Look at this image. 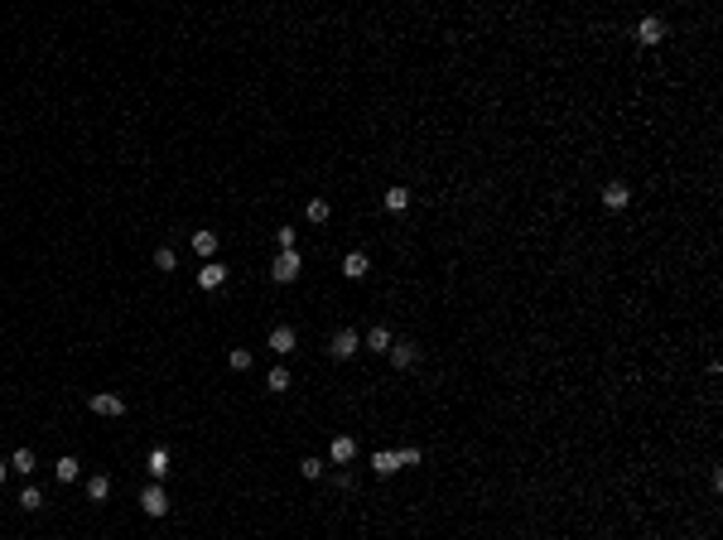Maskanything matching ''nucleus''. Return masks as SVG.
<instances>
[{"instance_id":"nucleus-4","label":"nucleus","mask_w":723,"mask_h":540,"mask_svg":"<svg viewBox=\"0 0 723 540\" xmlns=\"http://www.w3.org/2000/svg\"><path fill=\"white\" fill-rule=\"evenodd\" d=\"M140 512H145V516H164V512H169V492H164L159 482H150V487L140 492Z\"/></svg>"},{"instance_id":"nucleus-14","label":"nucleus","mask_w":723,"mask_h":540,"mask_svg":"<svg viewBox=\"0 0 723 540\" xmlns=\"http://www.w3.org/2000/svg\"><path fill=\"white\" fill-rule=\"evenodd\" d=\"M603 203H608V208H627V203H631V189H627V184H608V189H603Z\"/></svg>"},{"instance_id":"nucleus-17","label":"nucleus","mask_w":723,"mask_h":540,"mask_svg":"<svg viewBox=\"0 0 723 540\" xmlns=\"http://www.w3.org/2000/svg\"><path fill=\"white\" fill-rule=\"evenodd\" d=\"M193 251L212 261V256H217V232H193Z\"/></svg>"},{"instance_id":"nucleus-18","label":"nucleus","mask_w":723,"mask_h":540,"mask_svg":"<svg viewBox=\"0 0 723 540\" xmlns=\"http://www.w3.org/2000/svg\"><path fill=\"white\" fill-rule=\"evenodd\" d=\"M410 208V189H386V213H406Z\"/></svg>"},{"instance_id":"nucleus-25","label":"nucleus","mask_w":723,"mask_h":540,"mask_svg":"<svg viewBox=\"0 0 723 540\" xmlns=\"http://www.w3.org/2000/svg\"><path fill=\"white\" fill-rule=\"evenodd\" d=\"M227 362H232V372H246V367H251V352H246V347H232Z\"/></svg>"},{"instance_id":"nucleus-12","label":"nucleus","mask_w":723,"mask_h":540,"mask_svg":"<svg viewBox=\"0 0 723 540\" xmlns=\"http://www.w3.org/2000/svg\"><path fill=\"white\" fill-rule=\"evenodd\" d=\"M222 280H227V265H217V261H207L203 270H198V285H203V290H217Z\"/></svg>"},{"instance_id":"nucleus-16","label":"nucleus","mask_w":723,"mask_h":540,"mask_svg":"<svg viewBox=\"0 0 723 540\" xmlns=\"http://www.w3.org/2000/svg\"><path fill=\"white\" fill-rule=\"evenodd\" d=\"M53 478H58V482H78V458H73V453H63V458L53 463Z\"/></svg>"},{"instance_id":"nucleus-9","label":"nucleus","mask_w":723,"mask_h":540,"mask_svg":"<svg viewBox=\"0 0 723 540\" xmlns=\"http://www.w3.org/2000/svg\"><path fill=\"white\" fill-rule=\"evenodd\" d=\"M367 270H372V261H367L362 251H347V256H342V275H347V280H362Z\"/></svg>"},{"instance_id":"nucleus-2","label":"nucleus","mask_w":723,"mask_h":540,"mask_svg":"<svg viewBox=\"0 0 723 540\" xmlns=\"http://www.w3.org/2000/svg\"><path fill=\"white\" fill-rule=\"evenodd\" d=\"M357 347H362V338H357L352 328H338V333L328 338V357H333V362H347Z\"/></svg>"},{"instance_id":"nucleus-19","label":"nucleus","mask_w":723,"mask_h":540,"mask_svg":"<svg viewBox=\"0 0 723 540\" xmlns=\"http://www.w3.org/2000/svg\"><path fill=\"white\" fill-rule=\"evenodd\" d=\"M10 468H15V473H24V478H29V473H34V468H39V463H34V448H15V458H10Z\"/></svg>"},{"instance_id":"nucleus-8","label":"nucleus","mask_w":723,"mask_h":540,"mask_svg":"<svg viewBox=\"0 0 723 540\" xmlns=\"http://www.w3.org/2000/svg\"><path fill=\"white\" fill-rule=\"evenodd\" d=\"M328 458H333V463H352V458H357V439H352V434H338V439L328 444Z\"/></svg>"},{"instance_id":"nucleus-11","label":"nucleus","mask_w":723,"mask_h":540,"mask_svg":"<svg viewBox=\"0 0 723 540\" xmlns=\"http://www.w3.org/2000/svg\"><path fill=\"white\" fill-rule=\"evenodd\" d=\"M362 342H367V347H372V352H381V357H386V352H391V342H396V338H391V328H372V333H367V338H362Z\"/></svg>"},{"instance_id":"nucleus-7","label":"nucleus","mask_w":723,"mask_h":540,"mask_svg":"<svg viewBox=\"0 0 723 540\" xmlns=\"http://www.w3.org/2000/svg\"><path fill=\"white\" fill-rule=\"evenodd\" d=\"M174 468V458H169V448H150V458H145V473H150V482H164V473Z\"/></svg>"},{"instance_id":"nucleus-10","label":"nucleus","mask_w":723,"mask_h":540,"mask_svg":"<svg viewBox=\"0 0 723 540\" xmlns=\"http://www.w3.org/2000/svg\"><path fill=\"white\" fill-rule=\"evenodd\" d=\"M270 352H280V357H285V352H295V328H270Z\"/></svg>"},{"instance_id":"nucleus-13","label":"nucleus","mask_w":723,"mask_h":540,"mask_svg":"<svg viewBox=\"0 0 723 540\" xmlns=\"http://www.w3.org/2000/svg\"><path fill=\"white\" fill-rule=\"evenodd\" d=\"M372 468L386 478V473H401V458H396V448H381V453H372Z\"/></svg>"},{"instance_id":"nucleus-28","label":"nucleus","mask_w":723,"mask_h":540,"mask_svg":"<svg viewBox=\"0 0 723 540\" xmlns=\"http://www.w3.org/2000/svg\"><path fill=\"white\" fill-rule=\"evenodd\" d=\"M299 473H304V478H323V458H304Z\"/></svg>"},{"instance_id":"nucleus-21","label":"nucleus","mask_w":723,"mask_h":540,"mask_svg":"<svg viewBox=\"0 0 723 540\" xmlns=\"http://www.w3.org/2000/svg\"><path fill=\"white\" fill-rule=\"evenodd\" d=\"M19 507H24V512H44V492H39V487H24V492H19Z\"/></svg>"},{"instance_id":"nucleus-5","label":"nucleus","mask_w":723,"mask_h":540,"mask_svg":"<svg viewBox=\"0 0 723 540\" xmlns=\"http://www.w3.org/2000/svg\"><path fill=\"white\" fill-rule=\"evenodd\" d=\"M92 415H125V396H116V391H97V396H92Z\"/></svg>"},{"instance_id":"nucleus-29","label":"nucleus","mask_w":723,"mask_h":540,"mask_svg":"<svg viewBox=\"0 0 723 540\" xmlns=\"http://www.w3.org/2000/svg\"><path fill=\"white\" fill-rule=\"evenodd\" d=\"M0 487H5V463H0Z\"/></svg>"},{"instance_id":"nucleus-26","label":"nucleus","mask_w":723,"mask_h":540,"mask_svg":"<svg viewBox=\"0 0 723 540\" xmlns=\"http://www.w3.org/2000/svg\"><path fill=\"white\" fill-rule=\"evenodd\" d=\"M396 458H401V468H415V463H419V458H424V453H419V448H396Z\"/></svg>"},{"instance_id":"nucleus-24","label":"nucleus","mask_w":723,"mask_h":540,"mask_svg":"<svg viewBox=\"0 0 723 540\" xmlns=\"http://www.w3.org/2000/svg\"><path fill=\"white\" fill-rule=\"evenodd\" d=\"M270 391H290V372L285 367H270V381H265Z\"/></svg>"},{"instance_id":"nucleus-15","label":"nucleus","mask_w":723,"mask_h":540,"mask_svg":"<svg viewBox=\"0 0 723 540\" xmlns=\"http://www.w3.org/2000/svg\"><path fill=\"white\" fill-rule=\"evenodd\" d=\"M87 497H92V502H106V497H111V478H106V473H92V478H87Z\"/></svg>"},{"instance_id":"nucleus-27","label":"nucleus","mask_w":723,"mask_h":540,"mask_svg":"<svg viewBox=\"0 0 723 540\" xmlns=\"http://www.w3.org/2000/svg\"><path fill=\"white\" fill-rule=\"evenodd\" d=\"M295 236H299L295 227H280V232H275V241H280V251H295Z\"/></svg>"},{"instance_id":"nucleus-20","label":"nucleus","mask_w":723,"mask_h":540,"mask_svg":"<svg viewBox=\"0 0 723 540\" xmlns=\"http://www.w3.org/2000/svg\"><path fill=\"white\" fill-rule=\"evenodd\" d=\"M328 482H333L338 492H357V478H352L347 468H338V473H328Z\"/></svg>"},{"instance_id":"nucleus-22","label":"nucleus","mask_w":723,"mask_h":540,"mask_svg":"<svg viewBox=\"0 0 723 540\" xmlns=\"http://www.w3.org/2000/svg\"><path fill=\"white\" fill-rule=\"evenodd\" d=\"M304 213H309V222H328L333 208H328V198H309V203H304Z\"/></svg>"},{"instance_id":"nucleus-1","label":"nucleus","mask_w":723,"mask_h":540,"mask_svg":"<svg viewBox=\"0 0 723 540\" xmlns=\"http://www.w3.org/2000/svg\"><path fill=\"white\" fill-rule=\"evenodd\" d=\"M299 265H304L299 251H280V256L270 261V280H275V285H290V280H299Z\"/></svg>"},{"instance_id":"nucleus-23","label":"nucleus","mask_w":723,"mask_h":540,"mask_svg":"<svg viewBox=\"0 0 723 540\" xmlns=\"http://www.w3.org/2000/svg\"><path fill=\"white\" fill-rule=\"evenodd\" d=\"M155 265H159V270H174V265H179L174 246H159V251H155Z\"/></svg>"},{"instance_id":"nucleus-3","label":"nucleus","mask_w":723,"mask_h":540,"mask_svg":"<svg viewBox=\"0 0 723 540\" xmlns=\"http://www.w3.org/2000/svg\"><path fill=\"white\" fill-rule=\"evenodd\" d=\"M386 357H391V367H396V372H410L415 362H419V342H410V338H396Z\"/></svg>"},{"instance_id":"nucleus-6","label":"nucleus","mask_w":723,"mask_h":540,"mask_svg":"<svg viewBox=\"0 0 723 540\" xmlns=\"http://www.w3.org/2000/svg\"><path fill=\"white\" fill-rule=\"evenodd\" d=\"M636 39H641L646 49H656V44L665 39V19H656V15H646V19L636 24Z\"/></svg>"}]
</instances>
